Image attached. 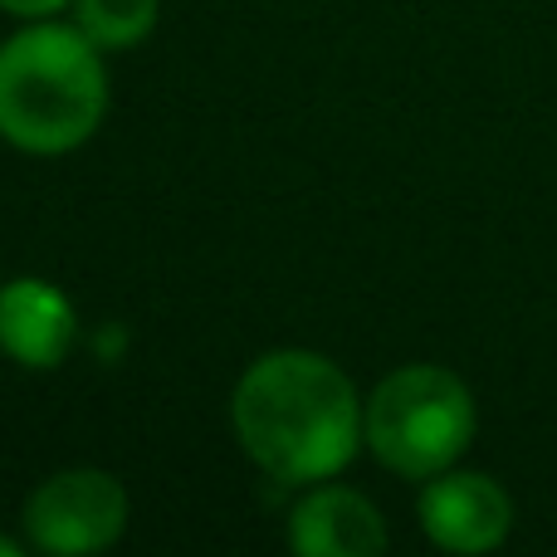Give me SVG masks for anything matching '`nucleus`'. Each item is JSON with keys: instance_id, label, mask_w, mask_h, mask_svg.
Masks as SVG:
<instances>
[{"instance_id": "obj_1", "label": "nucleus", "mask_w": 557, "mask_h": 557, "mask_svg": "<svg viewBox=\"0 0 557 557\" xmlns=\"http://www.w3.org/2000/svg\"><path fill=\"white\" fill-rule=\"evenodd\" d=\"M367 396L318 347H270L231 392V431L245 460L284 490L343 480L367 450Z\"/></svg>"}, {"instance_id": "obj_2", "label": "nucleus", "mask_w": 557, "mask_h": 557, "mask_svg": "<svg viewBox=\"0 0 557 557\" xmlns=\"http://www.w3.org/2000/svg\"><path fill=\"white\" fill-rule=\"evenodd\" d=\"M113 108L108 54L69 15L20 20L0 39V143L25 157H69Z\"/></svg>"}, {"instance_id": "obj_3", "label": "nucleus", "mask_w": 557, "mask_h": 557, "mask_svg": "<svg viewBox=\"0 0 557 557\" xmlns=\"http://www.w3.org/2000/svg\"><path fill=\"white\" fill-rule=\"evenodd\" d=\"M480 406L460 372L445 362H401L367 392L362 441L386 474L425 484L470 455Z\"/></svg>"}, {"instance_id": "obj_4", "label": "nucleus", "mask_w": 557, "mask_h": 557, "mask_svg": "<svg viewBox=\"0 0 557 557\" xmlns=\"http://www.w3.org/2000/svg\"><path fill=\"white\" fill-rule=\"evenodd\" d=\"M133 523L127 484L103 465H64L20 504V533L45 557H94L123 543Z\"/></svg>"}, {"instance_id": "obj_5", "label": "nucleus", "mask_w": 557, "mask_h": 557, "mask_svg": "<svg viewBox=\"0 0 557 557\" xmlns=\"http://www.w3.org/2000/svg\"><path fill=\"white\" fill-rule=\"evenodd\" d=\"M416 523L425 543L455 557H480L509 543L513 533V494L490 470H450L431 474L416 494Z\"/></svg>"}, {"instance_id": "obj_6", "label": "nucleus", "mask_w": 557, "mask_h": 557, "mask_svg": "<svg viewBox=\"0 0 557 557\" xmlns=\"http://www.w3.org/2000/svg\"><path fill=\"white\" fill-rule=\"evenodd\" d=\"M78 347V308L54 278H0V357L20 372H59Z\"/></svg>"}, {"instance_id": "obj_7", "label": "nucleus", "mask_w": 557, "mask_h": 557, "mask_svg": "<svg viewBox=\"0 0 557 557\" xmlns=\"http://www.w3.org/2000/svg\"><path fill=\"white\" fill-rule=\"evenodd\" d=\"M284 543L298 557H376L392 533L386 519L362 490L343 480H323L298 490L284 519Z\"/></svg>"}, {"instance_id": "obj_8", "label": "nucleus", "mask_w": 557, "mask_h": 557, "mask_svg": "<svg viewBox=\"0 0 557 557\" xmlns=\"http://www.w3.org/2000/svg\"><path fill=\"white\" fill-rule=\"evenodd\" d=\"M69 20L113 59L152 39L157 20H162V0H74Z\"/></svg>"}, {"instance_id": "obj_9", "label": "nucleus", "mask_w": 557, "mask_h": 557, "mask_svg": "<svg viewBox=\"0 0 557 557\" xmlns=\"http://www.w3.org/2000/svg\"><path fill=\"white\" fill-rule=\"evenodd\" d=\"M69 10H74V0H0V15L10 20H54Z\"/></svg>"}, {"instance_id": "obj_10", "label": "nucleus", "mask_w": 557, "mask_h": 557, "mask_svg": "<svg viewBox=\"0 0 557 557\" xmlns=\"http://www.w3.org/2000/svg\"><path fill=\"white\" fill-rule=\"evenodd\" d=\"M29 548V539H15V533H0V557H20Z\"/></svg>"}]
</instances>
